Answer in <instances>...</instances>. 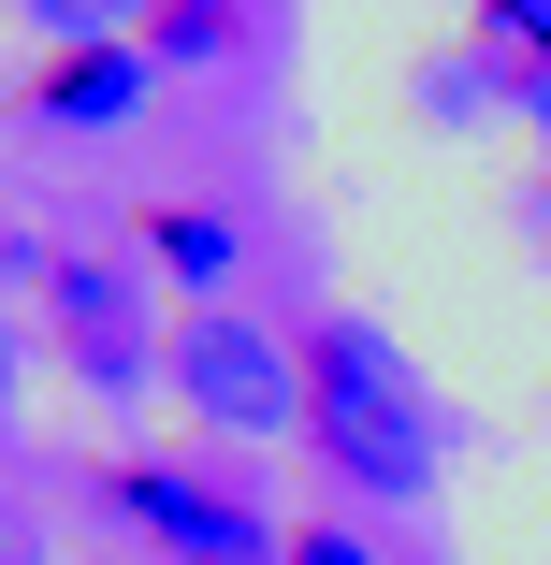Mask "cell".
I'll return each instance as SVG.
<instances>
[{"label":"cell","instance_id":"2","mask_svg":"<svg viewBox=\"0 0 551 565\" xmlns=\"http://www.w3.org/2000/svg\"><path fill=\"white\" fill-rule=\"evenodd\" d=\"M174 406L189 420H218V435H290L305 420V349H276L262 319H233V305H203V319H174Z\"/></svg>","mask_w":551,"mask_h":565},{"label":"cell","instance_id":"12","mask_svg":"<svg viewBox=\"0 0 551 565\" xmlns=\"http://www.w3.org/2000/svg\"><path fill=\"white\" fill-rule=\"evenodd\" d=\"M0 392H15V349H0Z\"/></svg>","mask_w":551,"mask_h":565},{"label":"cell","instance_id":"1","mask_svg":"<svg viewBox=\"0 0 551 565\" xmlns=\"http://www.w3.org/2000/svg\"><path fill=\"white\" fill-rule=\"evenodd\" d=\"M305 449H319L349 493H378V508H406V493L435 479V420H421V392H406V363H392V333H363V319L305 333Z\"/></svg>","mask_w":551,"mask_h":565},{"label":"cell","instance_id":"11","mask_svg":"<svg viewBox=\"0 0 551 565\" xmlns=\"http://www.w3.org/2000/svg\"><path fill=\"white\" fill-rule=\"evenodd\" d=\"M522 102H537V131H551V87H522Z\"/></svg>","mask_w":551,"mask_h":565},{"label":"cell","instance_id":"5","mask_svg":"<svg viewBox=\"0 0 551 565\" xmlns=\"http://www.w3.org/2000/svg\"><path fill=\"white\" fill-rule=\"evenodd\" d=\"M146 44H59L44 58V87H30V117L44 131H131V102H146Z\"/></svg>","mask_w":551,"mask_h":565},{"label":"cell","instance_id":"10","mask_svg":"<svg viewBox=\"0 0 551 565\" xmlns=\"http://www.w3.org/2000/svg\"><path fill=\"white\" fill-rule=\"evenodd\" d=\"M290 565H378V551H363V536H335V522H305V536H290Z\"/></svg>","mask_w":551,"mask_h":565},{"label":"cell","instance_id":"9","mask_svg":"<svg viewBox=\"0 0 551 565\" xmlns=\"http://www.w3.org/2000/svg\"><path fill=\"white\" fill-rule=\"evenodd\" d=\"M30 15H44L59 44H117L131 15H160V0H30Z\"/></svg>","mask_w":551,"mask_h":565},{"label":"cell","instance_id":"7","mask_svg":"<svg viewBox=\"0 0 551 565\" xmlns=\"http://www.w3.org/2000/svg\"><path fill=\"white\" fill-rule=\"evenodd\" d=\"M233 44H247L233 0H160V15H146V58H233Z\"/></svg>","mask_w":551,"mask_h":565},{"label":"cell","instance_id":"4","mask_svg":"<svg viewBox=\"0 0 551 565\" xmlns=\"http://www.w3.org/2000/svg\"><path fill=\"white\" fill-rule=\"evenodd\" d=\"M44 305L73 319V377H87V392H131V377L160 363V333L131 319V290L102 276V262H59V247H44Z\"/></svg>","mask_w":551,"mask_h":565},{"label":"cell","instance_id":"13","mask_svg":"<svg viewBox=\"0 0 551 565\" xmlns=\"http://www.w3.org/2000/svg\"><path fill=\"white\" fill-rule=\"evenodd\" d=\"M0 551H15V522H0Z\"/></svg>","mask_w":551,"mask_h":565},{"label":"cell","instance_id":"6","mask_svg":"<svg viewBox=\"0 0 551 565\" xmlns=\"http://www.w3.org/2000/svg\"><path fill=\"white\" fill-rule=\"evenodd\" d=\"M146 262L174 290H218V276H233V217H218V203H160L146 217Z\"/></svg>","mask_w":551,"mask_h":565},{"label":"cell","instance_id":"3","mask_svg":"<svg viewBox=\"0 0 551 565\" xmlns=\"http://www.w3.org/2000/svg\"><path fill=\"white\" fill-rule=\"evenodd\" d=\"M117 508L174 551V565H290V536L262 522V508H233V493H203L189 465H117Z\"/></svg>","mask_w":551,"mask_h":565},{"label":"cell","instance_id":"8","mask_svg":"<svg viewBox=\"0 0 551 565\" xmlns=\"http://www.w3.org/2000/svg\"><path fill=\"white\" fill-rule=\"evenodd\" d=\"M479 44H494L522 87H551V0H479Z\"/></svg>","mask_w":551,"mask_h":565}]
</instances>
